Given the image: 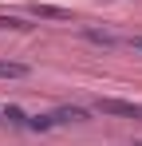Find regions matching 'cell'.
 Masks as SVG:
<instances>
[{"instance_id":"1","label":"cell","mask_w":142,"mask_h":146,"mask_svg":"<svg viewBox=\"0 0 142 146\" xmlns=\"http://www.w3.org/2000/svg\"><path fill=\"white\" fill-rule=\"evenodd\" d=\"M95 111L107 115V119H134V122H142V103H130V99L99 95V99H95Z\"/></svg>"},{"instance_id":"2","label":"cell","mask_w":142,"mask_h":146,"mask_svg":"<svg viewBox=\"0 0 142 146\" xmlns=\"http://www.w3.org/2000/svg\"><path fill=\"white\" fill-rule=\"evenodd\" d=\"M51 119H55V122H87L91 115H87V107H71V103H63V107L51 111Z\"/></svg>"},{"instance_id":"3","label":"cell","mask_w":142,"mask_h":146,"mask_svg":"<svg viewBox=\"0 0 142 146\" xmlns=\"http://www.w3.org/2000/svg\"><path fill=\"white\" fill-rule=\"evenodd\" d=\"M32 67L28 63H16V59H0V79H28Z\"/></svg>"},{"instance_id":"4","label":"cell","mask_w":142,"mask_h":146,"mask_svg":"<svg viewBox=\"0 0 142 146\" xmlns=\"http://www.w3.org/2000/svg\"><path fill=\"white\" fill-rule=\"evenodd\" d=\"M83 40H87V44H99V48H115L118 44L111 32H99V28H83Z\"/></svg>"},{"instance_id":"5","label":"cell","mask_w":142,"mask_h":146,"mask_svg":"<svg viewBox=\"0 0 142 146\" xmlns=\"http://www.w3.org/2000/svg\"><path fill=\"white\" fill-rule=\"evenodd\" d=\"M32 12H36V16H44V20H71L67 8H55V4H32Z\"/></svg>"},{"instance_id":"6","label":"cell","mask_w":142,"mask_h":146,"mask_svg":"<svg viewBox=\"0 0 142 146\" xmlns=\"http://www.w3.org/2000/svg\"><path fill=\"white\" fill-rule=\"evenodd\" d=\"M4 119L12 122V126H28V115H24L20 107H4Z\"/></svg>"},{"instance_id":"7","label":"cell","mask_w":142,"mask_h":146,"mask_svg":"<svg viewBox=\"0 0 142 146\" xmlns=\"http://www.w3.org/2000/svg\"><path fill=\"white\" fill-rule=\"evenodd\" d=\"M28 126H32V130H51L55 119H51V115H36V119H28Z\"/></svg>"},{"instance_id":"8","label":"cell","mask_w":142,"mask_h":146,"mask_svg":"<svg viewBox=\"0 0 142 146\" xmlns=\"http://www.w3.org/2000/svg\"><path fill=\"white\" fill-rule=\"evenodd\" d=\"M0 28H16V32H24L28 24H24L20 16H0Z\"/></svg>"},{"instance_id":"9","label":"cell","mask_w":142,"mask_h":146,"mask_svg":"<svg viewBox=\"0 0 142 146\" xmlns=\"http://www.w3.org/2000/svg\"><path fill=\"white\" fill-rule=\"evenodd\" d=\"M130 48H134V51H142V36H134V40H130Z\"/></svg>"},{"instance_id":"10","label":"cell","mask_w":142,"mask_h":146,"mask_svg":"<svg viewBox=\"0 0 142 146\" xmlns=\"http://www.w3.org/2000/svg\"><path fill=\"white\" fill-rule=\"evenodd\" d=\"M134 146H142V142H134Z\"/></svg>"}]
</instances>
